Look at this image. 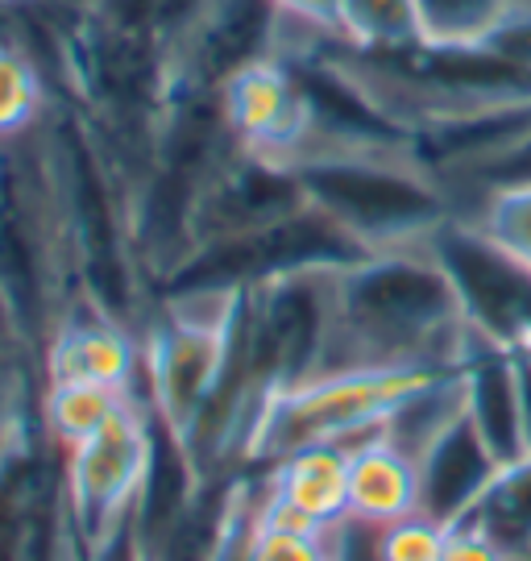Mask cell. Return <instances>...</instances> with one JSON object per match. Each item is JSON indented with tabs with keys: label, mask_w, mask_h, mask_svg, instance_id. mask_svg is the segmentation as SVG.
Returning <instances> with one entry per match:
<instances>
[{
	"label": "cell",
	"mask_w": 531,
	"mask_h": 561,
	"mask_svg": "<svg viewBox=\"0 0 531 561\" xmlns=\"http://www.w3.org/2000/svg\"><path fill=\"white\" fill-rule=\"evenodd\" d=\"M449 528L432 524L428 516H407L382 528V558L386 561H440Z\"/></svg>",
	"instance_id": "26"
},
{
	"label": "cell",
	"mask_w": 531,
	"mask_h": 561,
	"mask_svg": "<svg viewBox=\"0 0 531 561\" xmlns=\"http://www.w3.org/2000/svg\"><path fill=\"white\" fill-rule=\"evenodd\" d=\"M236 296H175L158 300L141 324V400L158 421L187 442L204 403L212 400L229 354Z\"/></svg>",
	"instance_id": "7"
},
{
	"label": "cell",
	"mask_w": 531,
	"mask_h": 561,
	"mask_svg": "<svg viewBox=\"0 0 531 561\" xmlns=\"http://www.w3.org/2000/svg\"><path fill=\"white\" fill-rule=\"evenodd\" d=\"M432 259L445 266L453 283L461 312L473 337L498 345L515 358H531V271L494 245L465 217L449 221L428 238Z\"/></svg>",
	"instance_id": "9"
},
{
	"label": "cell",
	"mask_w": 531,
	"mask_h": 561,
	"mask_svg": "<svg viewBox=\"0 0 531 561\" xmlns=\"http://www.w3.org/2000/svg\"><path fill=\"white\" fill-rule=\"evenodd\" d=\"M515 4H531V0H515Z\"/></svg>",
	"instance_id": "34"
},
{
	"label": "cell",
	"mask_w": 531,
	"mask_h": 561,
	"mask_svg": "<svg viewBox=\"0 0 531 561\" xmlns=\"http://www.w3.org/2000/svg\"><path fill=\"white\" fill-rule=\"evenodd\" d=\"M287 13L275 0H208L171 46V80L220 92L241 71L282 55Z\"/></svg>",
	"instance_id": "10"
},
{
	"label": "cell",
	"mask_w": 531,
	"mask_h": 561,
	"mask_svg": "<svg viewBox=\"0 0 531 561\" xmlns=\"http://www.w3.org/2000/svg\"><path fill=\"white\" fill-rule=\"evenodd\" d=\"M204 486L208 479L199 474L187 442L150 412V461L134 503V537H138L141 561H158L166 541L196 512Z\"/></svg>",
	"instance_id": "15"
},
{
	"label": "cell",
	"mask_w": 531,
	"mask_h": 561,
	"mask_svg": "<svg viewBox=\"0 0 531 561\" xmlns=\"http://www.w3.org/2000/svg\"><path fill=\"white\" fill-rule=\"evenodd\" d=\"M0 561H30V553H25V528L21 533H0Z\"/></svg>",
	"instance_id": "31"
},
{
	"label": "cell",
	"mask_w": 531,
	"mask_h": 561,
	"mask_svg": "<svg viewBox=\"0 0 531 561\" xmlns=\"http://www.w3.org/2000/svg\"><path fill=\"white\" fill-rule=\"evenodd\" d=\"M299 208H308V192L299 183L296 167H282V162L257 159L250 150H236L229 167L212 180V187L199 201L196 221H192V254L204 250V245L241 238V233H257V229L282 221Z\"/></svg>",
	"instance_id": "11"
},
{
	"label": "cell",
	"mask_w": 531,
	"mask_h": 561,
	"mask_svg": "<svg viewBox=\"0 0 531 561\" xmlns=\"http://www.w3.org/2000/svg\"><path fill=\"white\" fill-rule=\"evenodd\" d=\"M345 449H349V520L386 528L415 516L419 482H415V458L403 445H394L378 428Z\"/></svg>",
	"instance_id": "17"
},
{
	"label": "cell",
	"mask_w": 531,
	"mask_h": 561,
	"mask_svg": "<svg viewBox=\"0 0 531 561\" xmlns=\"http://www.w3.org/2000/svg\"><path fill=\"white\" fill-rule=\"evenodd\" d=\"M129 400H141V396L108 391L96 382H46L42 387V424L62 449H71L83 437H92L96 428H104Z\"/></svg>",
	"instance_id": "23"
},
{
	"label": "cell",
	"mask_w": 531,
	"mask_h": 561,
	"mask_svg": "<svg viewBox=\"0 0 531 561\" xmlns=\"http://www.w3.org/2000/svg\"><path fill=\"white\" fill-rule=\"evenodd\" d=\"M440 561H507V553H503L482 528L457 524V528H449V537H445Z\"/></svg>",
	"instance_id": "28"
},
{
	"label": "cell",
	"mask_w": 531,
	"mask_h": 561,
	"mask_svg": "<svg viewBox=\"0 0 531 561\" xmlns=\"http://www.w3.org/2000/svg\"><path fill=\"white\" fill-rule=\"evenodd\" d=\"M46 138L59 175L76 296L141 333L154 300L134 241V192L117 175V167L104 159L92 129L67 101H55L50 108Z\"/></svg>",
	"instance_id": "2"
},
{
	"label": "cell",
	"mask_w": 531,
	"mask_h": 561,
	"mask_svg": "<svg viewBox=\"0 0 531 561\" xmlns=\"http://www.w3.org/2000/svg\"><path fill=\"white\" fill-rule=\"evenodd\" d=\"M250 561H333V553H328V537L308 541V537H282V533H262L257 528Z\"/></svg>",
	"instance_id": "27"
},
{
	"label": "cell",
	"mask_w": 531,
	"mask_h": 561,
	"mask_svg": "<svg viewBox=\"0 0 531 561\" xmlns=\"http://www.w3.org/2000/svg\"><path fill=\"white\" fill-rule=\"evenodd\" d=\"M262 479L296 507H303L308 516H315L324 528H333L349 516V449L345 445L299 449L278 466H270Z\"/></svg>",
	"instance_id": "18"
},
{
	"label": "cell",
	"mask_w": 531,
	"mask_h": 561,
	"mask_svg": "<svg viewBox=\"0 0 531 561\" xmlns=\"http://www.w3.org/2000/svg\"><path fill=\"white\" fill-rule=\"evenodd\" d=\"M465 221H473L494 245H503L531 271V187L498 192L486 204H477Z\"/></svg>",
	"instance_id": "25"
},
{
	"label": "cell",
	"mask_w": 531,
	"mask_h": 561,
	"mask_svg": "<svg viewBox=\"0 0 531 561\" xmlns=\"http://www.w3.org/2000/svg\"><path fill=\"white\" fill-rule=\"evenodd\" d=\"M275 4L291 21H303V25L336 38V0H275Z\"/></svg>",
	"instance_id": "29"
},
{
	"label": "cell",
	"mask_w": 531,
	"mask_h": 561,
	"mask_svg": "<svg viewBox=\"0 0 531 561\" xmlns=\"http://www.w3.org/2000/svg\"><path fill=\"white\" fill-rule=\"evenodd\" d=\"M308 204L349 229L370 254L428 245L457 217L449 187L415 154H328L296 167Z\"/></svg>",
	"instance_id": "4"
},
{
	"label": "cell",
	"mask_w": 531,
	"mask_h": 561,
	"mask_svg": "<svg viewBox=\"0 0 531 561\" xmlns=\"http://www.w3.org/2000/svg\"><path fill=\"white\" fill-rule=\"evenodd\" d=\"M519 400H523V454L531 458V358H519Z\"/></svg>",
	"instance_id": "30"
},
{
	"label": "cell",
	"mask_w": 531,
	"mask_h": 561,
	"mask_svg": "<svg viewBox=\"0 0 531 561\" xmlns=\"http://www.w3.org/2000/svg\"><path fill=\"white\" fill-rule=\"evenodd\" d=\"M0 291L38 354L79 300L46 121L0 146Z\"/></svg>",
	"instance_id": "3"
},
{
	"label": "cell",
	"mask_w": 531,
	"mask_h": 561,
	"mask_svg": "<svg viewBox=\"0 0 531 561\" xmlns=\"http://www.w3.org/2000/svg\"><path fill=\"white\" fill-rule=\"evenodd\" d=\"M453 375L457 370H340L278 391L257 416L236 461V474H266L270 466L312 445L361 442L419 391Z\"/></svg>",
	"instance_id": "5"
},
{
	"label": "cell",
	"mask_w": 531,
	"mask_h": 561,
	"mask_svg": "<svg viewBox=\"0 0 531 561\" xmlns=\"http://www.w3.org/2000/svg\"><path fill=\"white\" fill-rule=\"evenodd\" d=\"M461 408L498 466L523 454V400H519V358L473 337L461 362Z\"/></svg>",
	"instance_id": "16"
},
{
	"label": "cell",
	"mask_w": 531,
	"mask_h": 561,
	"mask_svg": "<svg viewBox=\"0 0 531 561\" xmlns=\"http://www.w3.org/2000/svg\"><path fill=\"white\" fill-rule=\"evenodd\" d=\"M150 461V403L129 400L92 437L67 449L62 482L67 512L83 561H100L104 549L134 520L138 486Z\"/></svg>",
	"instance_id": "8"
},
{
	"label": "cell",
	"mask_w": 531,
	"mask_h": 561,
	"mask_svg": "<svg viewBox=\"0 0 531 561\" xmlns=\"http://www.w3.org/2000/svg\"><path fill=\"white\" fill-rule=\"evenodd\" d=\"M470 345L473 329L428 245L370 254L333 275V329L320 375L461 370Z\"/></svg>",
	"instance_id": "1"
},
{
	"label": "cell",
	"mask_w": 531,
	"mask_h": 561,
	"mask_svg": "<svg viewBox=\"0 0 531 561\" xmlns=\"http://www.w3.org/2000/svg\"><path fill=\"white\" fill-rule=\"evenodd\" d=\"M224 117L241 150L296 167L312 138L308 101L287 59H266L220 88Z\"/></svg>",
	"instance_id": "12"
},
{
	"label": "cell",
	"mask_w": 531,
	"mask_h": 561,
	"mask_svg": "<svg viewBox=\"0 0 531 561\" xmlns=\"http://www.w3.org/2000/svg\"><path fill=\"white\" fill-rule=\"evenodd\" d=\"M415 4L428 42H449V46L486 42V34L511 9V0H415Z\"/></svg>",
	"instance_id": "24"
},
{
	"label": "cell",
	"mask_w": 531,
	"mask_h": 561,
	"mask_svg": "<svg viewBox=\"0 0 531 561\" xmlns=\"http://www.w3.org/2000/svg\"><path fill=\"white\" fill-rule=\"evenodd\" d=\"M361 259H370V250L349 229H340L328 213L308 204L257 233H241V238L196 250L158 283L154 304L175 300V296H236L245 287H262L287 275L345 271Z\"/></svg>",
	"instance_id": "6"
},
{
	"label": "cell",
	"mask_w": 531,
	"mask_h": 561,
	"mask_svg": "<svg viewBox=\"0 0 531 561\" xmlns=\"http://www.w3.org/2000/svg\"><path fill=\"white\" fill-rule=\"evenodd\" d=\"M465 524L482 528L507 561H531V458L503 466Z\"/></svg>",
	"instance_id": "21"
},
{
	"label": "cell",
	"mask_w": 531,
	"mask_h": 561,
	"mask_svg": "<svg viewBox=\"0 0 531 561\" xmlns=\"http://www.w3.org/2000/svg\"><path fill=\"white\" fill-rule=\"evenodd\" d=\"M25 4H38V9H50V13H83L92 0H25Z\"/></svg>",
	"instance_id": "33"
},
{
	"label": "cell",
	"mask_w": 531,
	"mask_h": 561,
	"mask_svg": "<svg viewBox=\"0 0 531 561\" xmlns=\"http://www.w3.org/2000/svg\"><path fill=\"white\" fill-rule=\"evenodd\" d=\"M42 354L0 291V437L42 421Z\"/></svg>",
	"instance_id": "19"
},
{
	"label": "cell",
	"mask_w": 531,
	"mask_h": 561,
	"mask_svg": "<svg viewBox=\"0 0 531 561\" xmlns=\"http://www.w3.org/2000/svg\"><path fill=\"white\" fill-rule=\"evenodd\" d=\"M336 42L354 50H407L428 42L415 0H336Z\"/></svg>",
	"instance_id": "22"
},
{
	"label": "cell",
	"mask_w": 531,
	"mask_h": 561,
	"mask_svg": "<svg viewBox=\"0 0 531 561\" xmlns=\"http://www.w3.org/2000/svg\"><path fill=\"white\" fill-rule=\"evenodd\" d=\"M18 9H21V0H0V38H13V30H18Z\"/></svg>",
	"instance_id": "32"
},
{
	"label": "cell",
	"mask_w": 531,
	"mask_h": 561,
	"mask_svg": "<svg viewBox=\"0 0 531 561\" xmlns=\"http://www.w3.org/2000/svg\"><path fill=\"white\" fill-rule=\"evenodd\" d=\"M498 470L503 466L494 461V454L461 408L415 454V482H419L415 512L440 528H457L473 516V507L482 503Z\"/></svg>",
	"instance_id": "13"
},
{
	"label": "cell",
	"mask_w": 531,
	"mask_h": 561,
	"mask_svg": "<svg viewBox=\"0 0 531 561\" xmlns=\"http://www.w3.org/2000/svg\"><path fill=\"white\" fill-rule=\"evenodd\" d=\"M55 83L13 38H0V146L34 134L55 108Z\"/></svg>",
	"instance_id": "20"
},
{
	"label": "cell",
	"mask_w": 531,
	"mask_h": 561,
	"mask_svg": "<svg viewBox=\"0 0 531 561\" xmlns=\"http://www.w3.org/2000/svg\"><path fill=\"white\" fill-rule=\"evenodd\" d=\"M42 382H96L108 391L141 396V337L138 329L76 300L55 337L42 350Z\"/></svg>",
	"instance_id": "14"
}]
</instances>
